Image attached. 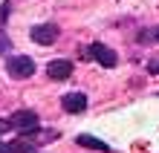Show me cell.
<instances>
[{
  "label": "cell",
  "instance_id": "cell-2",
  "mask_svg": "<svg viewBox=\"0 0 159 153\" xmlns=\"http://www.w3.org/2000/svg\"><path fill=\"white\" fill-rule=\"evenodd\" d=\"M6 72L12 75V78H32L35 75V61L29 55H12V58L6 61Z\"/></svg>",
  "mask_w": 159,
  "mask_h": 153
},
{
  "label": "cell",
  "instance_id": "cell-11",
  "mask_svg": "<svg viewBox=\"0 0 159 153\" xmlns=\"http://www.w3.org/2000/svg\"><path fill=\"white\" fill-rule=\"evenodd\" d=\"M153 38H156V41H159V29H156V32H153Z\"/></svg>",
  "mask_w": 159,
  "mask_h": 153
},
{
  "label": "cell",
  "instance_id": "cell-10",
  "mask_svg": "<svg viewBox=\"0 0 159 153\" xmlns=\"http://www.w3.org/2000/svg\"><path fill=\"white\" fill-rule=\"evenodd\" d=\"M148 70H151V72L156 75V72H159V61H151V64H148Z\"/></svg>",
  "mask_w": 159,
  "mask_h": 153
},
{
  "label": "cell",
  "instance_id": "cell-3",
  "mask_svg": "<svg viewBox=\"0 0 159 153\" xmlns=\"http://www.w3.org/2000/svg\"><path fill=\"white\" fill-rule=\"evenodd\" d=\"M84 58H93V61L101 64V66H116L119 64L116 49H110L107 43H90L87 49H84Z\"/></svg>",
  "mask_w": 159,
  "mask_h": 153
},
{
  "label": "cell",
  "instance_id": "cell-1",
  "mask_svg": "<svg viewBox=\"0 0 159 153\" xmlns=\"http://www.w3.org/2000/svg\"><path fill=\"white\" fill-rule=\"evenodd\" d=\"M9 121H12V127L20 133V136H32V133L41 130V119H38L35 110H17Z\"/></svg>",
  "mask_w": 159,
  "mask_h": 153
},
{
  "label": "cell",
  "instance_id": "cell-4",
  "mask_svg": "<svg viewBox=\"0 0 159 153\" xmlns=\"http://www.w3.org/2000/svg\"><path fill=\"white\" fill-rule=\"evenodd\" d=\"M29 38L35 43H41V46H49V43L58 41V26L55 23H38V26H32Z\"/></svg>",
  "mask_w": 159,
  "mask_h": 153
},
{
  "label": "cell",
  "instance_id": "cell-7",
  "mask_svg": "<svg viewBox=\"0 0 159 153\" xmlns=\"http://www.w3.org/2000/svg\"><path fill=\"white\" fill-rule=\"evenodd\" d=\"M81 147H90V150H101V153H110L113 147L107 145V142H101V139H96V136H87V133H81V136L75 139Z\"/></svg>",
  "mask_w": 159,
  "mask_h": 153
},
{
  "label": "cell",
  "instance_id": "cell-8",
  "mask_svg": "<svg viewBox=\"0 0 159 153\" xmlns=\"http://www.w3.org/2000/svg\"><path fill=\"white\" fill-rule=\"evenodd\" d=\"M12 52V41H9V35L0 32V55H9Z\"/></svg>",
  "mask_w": 159,
  "mask_h": 153
},
{
  "label": "cell",
  "instance_id": "cell-9",
  "mask_svg": "<svg viewBox=\"0 0 159 153\" xmlns=\"http://www.w3.org/2000/svg\"><path fill=\"white\" fill-rule=\"evenodd\" d=\"M6 130H12V121H9V119H0V133H6Z\"/></svg>",
  "mask_w": 159,
  "mask_h": 153
},
{
  "label": "cell",
  "instance_id": "cell-5",
  "mask_svg": "<svg viewBox=\"0 0 159 153\" xmlns=\"http://www.w3.org/2000/svg\"><path fill=\"white\" fill-rule=\"evenodd\" d=\"M61 107L67 113H72V116H75V113H84V110H87V95H84V92H67L61 98Z\"/></svg>",
  "mask_w": 159,
  "mask_h": 153
},
{
  "label": "cell",
  "instance_id": "cell-6",
  "mask_svg": "<svg viewBox=\"0 0 159 153\" xmlns=\"http://www.w3.org/2000/svg\"><path fill=\"white\" fill-rule=\"evenodd\" d=\"M46 75H49L52 81H67L72 75V64L70 61H52L49 66H46Z\"/></svg>",
  "mask_w": 159,
  "mask_h": 153
}]
</instances>
